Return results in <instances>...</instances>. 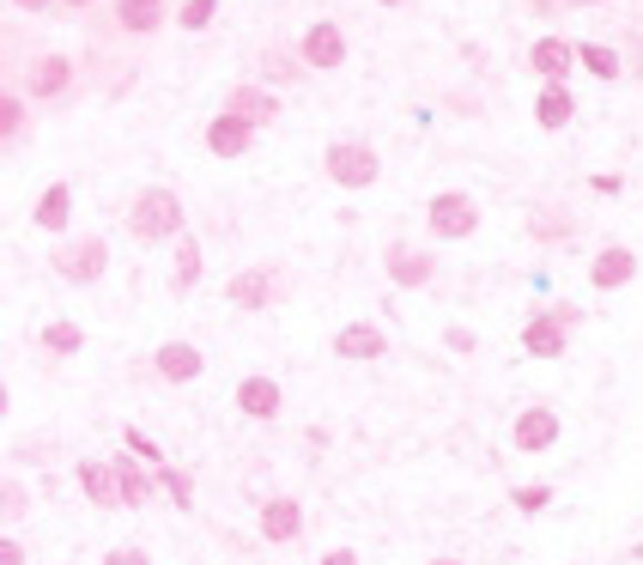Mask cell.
<instances>
[{
	"label": "cell",
	"instance_id": "obj_31",
	"mask_svg": "<svg viewBox=\"0 0 643 565\" xmlns=\"http://www.w3.org/2000/svg\"><path fill=\"white\" fill-rule=\"evenodd\" d=\"M19 128H24V104H19V98H12V92H7V98H0V134L12 140V134H19Z\"/></svg>",
	"mask_w": 643,
	"mask_h": 565
},
{
	"label": "cell",
	"instance_id": "obj_19",
	"mask_svg": "<svg viewBox=\"0 0 643 565\" xmlns=\"http://www.w3.org/2000/svg\"><path fill=\"white\" fill-rule=\"evenodd\" d=\"M68 213H73V195H68V183H49L43 195H37V213H31V220L43 225V231H61V225H68Z\"/></svg>",
	"mask_w": 643,
	"mask_h": 565
},
{
	"label": "cell",
	"instance_id": "obj_17",
	"mask_svg": "<svg viewBox=\"0 0 643 565\" xmlns=\"http://www.w3.org/2000/svg\"><path fill=\"white\" fill-rule=\"evenodd\" d=\"M334 353H340V359H377V353H382V329L346 323L340 335H334Z\"/></svg>",
	"mask_w": 643,
	"mask_h": 565
},
{
	"label": "cell",
	"instance_id": "obj_22",
	"mask_svg": "<svg viewBox=\"0 0 643 565\" xmlns=\"http://www.w3.org/2000/svg\"><path fill=\"white\" fill-rule=\"evenodd\" d=\"M267 292H274V280H267L262 268H249V274H237V280H231V304H243V311H262V304H267Z\"/></svg>",
	"mask_w": 643,
	"mask_h": 565
},
{
	"label": "cell",
	"instance_id": "obj_6",
	"mask_svg": "<svg viewBox=\"0 0 643 565\" xmlns=\"http://www.w3.org/2000/svg\"><path fill=\"white\" fill-rule=\"evenodd\" d=\"M632 274H637V255L632 250H601L595 262H589V280H595V292H620V286H632Z\"/></svg>",
	"mask_w": 643,
	"mask_h": 565
},
{
	"label": "cell",
	"instance_id": "obj_15",
	"mask_svg": "<svg viewBox=\"0 0 643 565\" xmlns=\"http://www.w3.org/2000/svg\"><path fill=\"white\" fill-rule=\"evenodd\" d=\"M571 56H576V49H571V43H559V37H540V43L529 49L534 73H540V80H547V85H559V80H564V68H571Z\"/></svg>",
	"mask_w": 643,
	"mask_h": 565
},
{
	"label": "cell",
	"instance_id": "obj_1",
	"mask_svg": "<svg viewBox=\"0 0 643 565\" xmlns=\"http://www.w3.org/2000/svg\"><path fill=\"white\" fill-rule=\"evenodd\" d=\"M176 231H183V201L171 189H146L134 201V238L159 243V238H176Z\"/></svg>",
	"mask_w": 643,
	"mask_h": 565
},
{
	"label": "cell",
	"instance_id": "obj_37",
	"mask_svg": "<svg viewBox=\"0 0 643 565\" xmlns=\"http://www.w3.org/2000/svg\"><path fill=\"white\" fill-rule=\"evenodd\" d=\"M61 7H92V0H61Z\"/></svg>",
	"mask_w": 643,
	"mask_h": 565
},
{
	"label": "cell",
	"instance_id": "obj_21",
	"mask_svg": "<svg viewBox=\"0 0 643 565\" xmlns=\"http://www.w3.org/2000/svg\"><path fill=\"white\" fill-rule=\"evenodd\" d=\"M571 92H564V85H547V92H540L534 98V122L540 128H564V122H571Z\"/></svg>",
	"mask_w": 643,
	"mask_h": 565
},
{
	"label": "cell",
	"instance_id": "obj_36",
	"mask_svg": "<svg viewBox=\"0 0 643 565\" xmlns=\"http://www.w3.org/2000/svg\"><path fill=\"white\" fill-rule=\"evenodd\" d=\"M12 7H24V12H43V7H55V0H12Z\"/></svg>",
	"mask_w": 643,
	"mask_h": 565
},
{
	"label": "cell",
	"instance_id": "obj_3",
	"mask_svg": "<svg viewBox=\"0 0 643 565\" xmlns=\"http://www.w3.org/2000/svg\"><path fill=\"white\" fill-rule=\"evenodd\" d=\"M104 268H110V243L104 238H80V243H68V250H61V274H68L73 286H92Z\"/></svg>",
	"mask_w": 643,
	"mask_h": 565
},
{
	"label": "cell",
	"instance_id": "obj_10",
	"mask_svg": "<svg viewBox=\"0 0 643 565\" xmlns=\"http://www.w3.org/2000/svg\"><path fill=\"white\" fill-rule=\"evenodd\" d=\"M298 529H304V505H298V498H267V505H262V535H267V542H292Z\"/></svg>",
	"mask_w": 643,
	"mask_h": 565
},
{
	"label": "cell",
	"instance_id": "obj_23",
	"mask_svg": "<svg viewBox=\"0 0 643 565\" xmlns=\"http://www.w3.org/2000/svg\"><path fill=\"white\" fill-rule=\"evenodd\" d=\"M110 462H115V481H122V505H146V498H152V481H146V474H140L127 456H110Z\"/></svg>",
	"mask_w": 643,
	"mask_h": 565
},
{
	"label": "cell",
	"instance_id": "obj_5",
	"mask_svg": "<svg viewBox=\"0 0 643 565\" xmlns=\"http://www.w3.org/2000/svg\"><path fill=\"white\" fill-rule=\"evenodd\" d=\"M552 444H559V414H552V407H529V414L517 420V451L522 456H547Z\"/></svg>",
	"mask_w": 643,
	"mask_h": 565
},
{
	"label": "cell",
	"instance_id": "obj_18",
	"mask_svg": "<svg viewBox=\"0 0 643 565\" xmlns=\"http://www.w3.org/2000/svg\"><path fill=\"white\" fill-rule=\"evenodd\" d=\"M522 346H529L534 359H559L564 353V323L559 316H534V323L522 329Z\"/></svg>",
	"mask_w": 643,
	"mask_h": 565
},
{
	"label": "cell",
	"instance_id": "obj_40",
	"mask_svg": "<svg viewBox=\"0 0 643 565\" xmlns=\"http://www.w3.org/2000/svg\"><path fill=\"white\" fill-rule=\"evenodd\" d=\"M637 554H643V547H637Z\"/></svg>",
	"mask_w": 643,
	"mask_h": 565
},
{
	"label": "cell",
	"instance_id": "obj_27",
	"mask_svg": "<svg viewBox=\"0 0 643 565\" xmlns=\"http://www.w3.org/2000/svg\"><path fill=\"white\" fill-rule=\"evenodd\" d=\"M122 438H127V451H134L140 462H146V468H164V451H159V444H152V438H146V432H140V426H127Z\"/></svg>",
	"mask_w": 643,
	"mask_h": 565
},
{
	"label": "cell",
	"instance_id": "obj_11",
	"mask_svg": "<svg viewBox=\"0 0 643 565\" xmlns=\"http://www.w3.org/2000/svg\"><path fill=\"white\" fill-rule=\"evenodd\" d=\"M201 365H207V359H201L188 341H164L159 346V377H171V383H195Z\"/></svg>",
	"mask_w": 643,
	"mask_h": 565
},
{
	"label": "cell",
	"instance_id": "obj_32",
	"mask_svg": "<svg viewBox=\"0 0 643 565\" xmlns=\"http://www.w3.org/2000/svg\"><path fill=\"white\" fill-rule=\"evenodd\" d=\"M104 565H146V547H115V554H104Z\"/></svg>",
	"mask_w": 643,
	"mask_h": 565
},
{
	"label": "cell",
	"instance_id": "obj_38",
	"mask_svg": "<svg viewBox=\"0 0 643 565\" xmlns=\"http://www.w3.org/2000/svg\"><path fill=\"white\" fill-rule=\"evenodd\" d=\"M431 565H461V559H431Z\"/></svg>",
	"mask_w": 643,
	"mask_h": 565
},
{
	"label": "cell",
	"instance_id": "obj_12",
	"mask_svg": "<svg viewBox=\"0 0 643 565\" xmlns=\"http://www.w3.org/2000/svg\"><path fill=\"white\" fill-rule=\"evenodd\" d=\"M237 407L249 420H274L279 414V383L274 377H243L237 383Z\"/></svg>",
	"mask_w": 643,
	"mask_h": 565
},
{
	"label": "cell",
	"instance_id": "obj_25",
	"mask_svg": "<svg viewBox=\"0 0 643 565\" xmlns=\"http://www.w3.org/2000/svg\"><path fill=\"white\" fill-rule=\"evenodd\" d=\"M195 280H201V243L183 238L176 243V286H195Z\"/></svg>",
	"mask_w": 643,
	"mask_h": 565
},
{
	"label": "cell",
	"instance_id": "obj_30",
	"mask_svg": "<svg viewBox=\"0 0 643 565\" xmlns=\"http://www.w3.org/2000/svg\"><path fill=\"white\" fill-rule=\"evenodd\" d=\"M213 12H218V7H213V0H188V7H183V12H176V19H183V24H188V31H207V24H213Z\"/></svg>",
	"mask_w": 643,
	"mask_h": 565
},
{
	"label": "cell",
	"instance_id": "obj_29",
	"mask_svg": "<svg viewBox=\"0 0 643 565\" xmlns=\"http://www.w3.org/2000/svg\"><path fill=\"white\" fill-rule=\"evenodd\" d=\"M552 505V486H517V511L522 517H540Z\"/></svg>",
	"mask_w": 643,
	"mask_h": 565
},
{
	"label": "cell",
	"instance_id": "obj_35",
	"mask_svg": "<svg viewBox=\"0 0 643 565\" xmlns=\"http://www.w3.org/2000/svg\"><path fill=\"white\" fill-rule=\"evenodd\" d=\"M322 565H358L353 547H334V554H322Z\"/></svg>",
	"mask_w": 643,
	"mask_h": 565
},
{
	"label": "cell",
	"instance_id": "obj_20",
	"mask_svg": "<svg viewBox=\"0 0 643 565\" xmlns=\"http://www.w3.org/2000/svg\"><path fill=\"white\" fill-rule=\"evenodd\" d=\"M68 80H73V68H68L61 56H37V61H31V92H37V98H55Z\"/></svg>",
	"mask_w": 643,
	"mask_h": 565
},
{
	"label": "cell",
	"instance_id": "obj_13",
	"mask_svg": "<svg viewBox=\"0 0 643 565\" xmlns=\"http://www.w3.org/2000/svg\"><path fill=\"white\" fill-rule=\"evenodd\" d=\"M80 486L92 505H122V481H115V462H80Z\"/></svg>",
	"mask_w": 643,
	"mask_h": 565
},
{
	"label": "cell",
	"instance_id": "obj_8",
	"mask_svg": "<svg viewBox=\"0 0 643 565\" xmlns=\"http://www.w3.org/2000/svg\"><path fill=\"white\" fill-rule=\"evenodd\" d=\"M382 268H389L395 286H426V280L437 274V262H431L426 250H401V243H395V250L382 255Z\"/></svg>",
	"mask_w": 643,
	"mask_h": 565
},
{
	"label": "cell",
	"instance_id": "obj_26",
	"mask_svg": "<svg viewBox=\"0 0 643 565\" xmlns=\"http://www.w3.org/2000/svg\"><path fill=\"white\" fill-rule=\"evenodd\" d=\"M80 329H73V323H49L43 329V346H49V353H80Z\"/></svg>",
	"mask_w": 643,
	"mask_h": 565
},
{
	"label": "cell",
	"instance_id": "obj_24",
	"mask_svg": "<svg viewBox=\"0 0 643 565\" xmlns=\"http://www.w3.org/2000/svg\"><path fill=\"white\" fill-rule=\"evenodd\" d=\"M576 61H583L595 80H620V56H613L608 43H583V49H576Z\"/></svg>",
	"mask_w": 643,
	"mask_h": 565
},
{
	"label": "cell",
	"instance_id": "obj_16",
	"mask_svg": "<svg viewBox=\"0 0 643 565\" xmlns=\"http://www.w3.org/2000/svg\"><path fill=\"white\" fill-rule=\"evenodd\" d=\"M164 0H115V19H122V31H134V37H146V31H159L164 24Z\"/></svg>",
	"mask_w": 643,
	"mask_h": 565
},
{
	"label": "cell",
	"instance_id": "obj_7",
	"mask_svg": "<svg viewBox=\"0 0 643 565\" xmlns=\"http://www.w3.org/2000/svg\"><path fill=\"white\" fill-rule=\"evenodd\" d=\"M249 140H255V128L243 122V115H231V110H218L213 122H207V147L218 152V159H237V152H249Z\"/></svg>",
	"mask_w": 643,
	"mask_h": 565
},
{
	"label": "cell",
	"instance_id": "obj_2",
	"mask_svg": "<svg viewBox=\"0 0 643 565\" xmlns=\"http://www.w3.org/2000/svg\"><path fill=\"white\" fill-rule=\"evenodd\" d=\"M328 176H334L340 189H365V183H377V152L358 147V140H334V147H328Z\"/></svg>",
	"mask_w": 643,
	"mask_h": 565
},
{
	"label": "cell",
	"instance_id": "obj_33",
	"mask_svg": "<svg viewBox=\"0 0 643 565\" xmlns=\"http://www.w3.org/2000/svg\"><path fill=\"white\" fill-rule=\"evenodd\" d=\"M0 565H24V547L12 542V535H7V542H0Z\"/></svg>",
	"mask_w": 643,
	"mask_h": 565
},
{
	"label": "cell",
	"instance_id": "obj_28",
	"mask_svg": "<svg viewBox=\"0 0 643 565\" xmlns=\"http://www.w3.org/2000/svg\"><path fill=\"white\" fill-rule=\"evenodd\" d=\"M159 486H164V493H171V505H195V493H188V474L183 468H159Z\"/></svg>",
	"mask_w": 643,
	"mask_h": 565
},
{
	"label": "cell",
	"instance_id": "obj_34",
	"mask_svg": "<svg viewBox=\"0 0 643 565\" xmlns=\"http://www.w3.org/2000/svg\"><path fill=\"white\" fill-rule=\"evenodd\" d=\"M0 498H7V511H12V517L24 511V486H12V481H7V493H0Z\"/></svg>",
	"mask_w": 643,
	"mask_h": 565
},
{
	"label": "cell",
	"instance_id": "obj_14",
	"mask_svg": "<svg viewBox=\"0 0 643 565\" xmlns=\"http://www.w3.org/2000/svg\"><path fill=\"white\" fill-rule=\"evenodd\" d=\"M225 110H231V115H243V122H249V128H267V122H274V115H279L274 92H255V85H237Z\"/></svg>",
	"mask_w": 643,
	"mask_h": 565
},
{
	"label": "cell",
	"instance_id": "obj_4",
	"mask_svg": "<svg viewBox=\"0 0 643 565\" xmlns=\"http://www.w3.org/2000/svg\"><path fill=\"white\" fill-rule=\"evenodd\" d=\"M473 225H480V208H473L468 195H437L431 201V231L437 238H468Z\"/></svg>",
	"mask_w": 643,
	"mask_h": 565
},
{
	"label": "cell",
	"instance_id": "obj_9",
	"mask_svg": "<svg viewBox=\"0 0 643 565\" xmlns=\"http://www.w3.org/2000/svg\"><path fill=\"white\" fill-rule=\"evenodd\" d=\"M304 61H310V68H340L346 61L340 24H310V31H304Z\"/></svg>",
	"mask_w": 643,
	"mask_h": 565
},
{
	"label": "cell",
	"instance_id": "obj_39",
	"mask_svg": "<svg viewBox=\"0 0 643 565\" xmlns=\"http://www.w3.org/2000/svg\"><path fill=\"white\" fill-rule=\"evenodd\" d=\"M571 7H595V0H571Z\"/></svg>",
	"mask_w": 643,
	"mask_h": 565
}]
</instances>
